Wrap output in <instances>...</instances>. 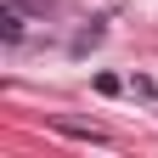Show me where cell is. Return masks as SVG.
<instances>
[{
  "instance_id": "cell-1",
  "label": "cell",
  "mask_w": 158,
  "mask_h": 158,
  "mask_svg": "<svg viewBox=\"0 0 158 158\" xmlns=\"http://www.w3.org/2000/svg\"><path fill=\"white\" fill-rule=\"evenodd\" d=\"M0 34H6V45H17V40H23V11H17V6L0 11Z\"/></svg>"
}]
</instances>
